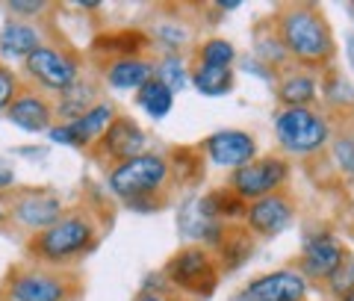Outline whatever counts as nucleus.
Segmentation results:
<instances>
[{
    "mask_svg": "<svg viewBox=\"0 0 354 301\" xmlns=\"http://www.w3.org/2000/svg\"><path fill=\"white\" fill-rule=\"evenodd\" d=\"M274 95H278L283 107H313L316 98L322 95V86L307 71H286L278 80V92Z\"/></svg>",
    "mask_w": 354,
    "mask_h": 301,
    "instance_id": "nucleus-19",
    "label": "nucleus"
},
{
    "mask_svg": "<svg viewBox=\"0 0 354 301\" xmlns=\"http://www.w3.org/2000/svg\"><path fill=\"white\" fill-rule=\"evenodd\" d=\"M21 80L12 69H6V65H0V109H9L12 107V100L21 95Z\"/></svg>",
    "mask_w": 354,
    "mask_h": 301,
    "instance_id": "nucleus-27",
    "label": "nucleus"
},
{
    "mask_svg": "<svg viewBox=\"0 0 354 301\" xmlns=\"http://www.w3.org/2000/svg\"><path fill=\"white\" fill-rule=\"evenodd\" d=\"M6 221H12V198L0 195V225H6Z\"/></svg>",
    "mask_w": 354,
    "mask_h": 301,
    "instance_id": "nucleus-30",
    "label": "nucleus"
},
{
    "mask_svg": "<svg viewBox=\"0 0 354 301\" xmlns=\"http://www.w3.org/2000/svg\"><path fill=\"white\" fill-rule=\"evenodd\" d=\"M169 160L160 154H142L109 172V192L118 195L133 210H157L169 186Z\"/></svg>",
    "mask_w": 354,
    "mask_h": 301,
    "instance_id": "nucleus-3",
    "label": "nucleus"
},
{
    "mask_svg": "<svg viewBox=\"0 0 354 301\" xmlns=\"http://www.w3.org/2000/svg\"><path fill=\"white\" fill-rule=\"evenodd\" d=\"M242 295L248 301H304L307 298V277L298 269L266 272L245 284Z\"/></svg>",
    "mask_w": 354,
    "mask_h": 301,
    "instance_id": "nucleus-14",
    "label": "nucleus"
},
{
    "mask_svg": "<svg viewBox=\"0 0 354 301\" xmlns=\"http://www.w3.org/2000/svg\"><path fill=\"white\" fill-rule=\"evenodd\" d=\"M6 9L12 15H24V18H36V15H41L44 9H48V3L44 0H36V3H24V0H12V3H6Z\"/></svg>",
    "mask_w": 354,
    "mask_h": 301,
    "instance_id": "nucleus-28",
    "label": "nucleus"
},
{
    "mask_svg": "<svg viewBox=\"0 0 354 301\" xmlns=\"http://www.w3.org/2000/svg\"><path fill=\"white\" fill-rule=\"evenodd\" d=\"M136 104L145 109V113L151 116V118H165L171 113V107H174V92L169 86H162L157 77L148 83V86H142L139 92H136Z\"/></svg>",
    "mask_w": 354,
    "mask_h": 301,
    "instance_id": "nucleus-22",
    "label": "nucleus"
},
{
    "mask_svg": "<svg viewBox=\"0 0 354 301\" xmlns=\"http://www.w3.org/2000/svg\"><path fill=\"white\" fill-rule=\"evenodd\" d=\"M157 80L162 86H169L171 92H180V89L189 83V74H186V69L180 65V60L177 57H169V60H162L157 65Z\"/></svg>",
    "mask_w": 354,
    "mask_h": 301,
    "instance_id": "nucleus-25",
    "label": "nucleus"
},
{
    "mask_svg": "<svg viewBox=\"0 0 354 301\" xmlns=\"http://www.w3.org/2000/svg\"><path fill=\"white\" fill-rule=\"evenodd\" d=\"M62 216H65L62 198L53 192H44V189H27V192H18L12 198V221L32 233L48 230Z\"/></svg>",
    "mask_w": 354,
    "mask_h": 301,
    "instance_id": "nucleus-11",
    "label": "nucleus"
},
{
    "mask_svg": "<svg viewBox=\"0 0 354 301\" xmlns=\"http://www.w3.org/2000/svg\"><path fill=\"white\" fill-rule=\"evenodd\" d=\"M136 301H165L162 295H157V293H142Z\"/></svg>",
    "mask_w": 354,
    "mask_h": 301,
    "instance_id": "nucleus-31",
    "label": "nucleus"
},
{
    "mask_svg": "<svg viewBox=\"0 0 354 301\" xmlns=\"http://www.w3.org/2000/svg\"><path fill=\"white\" fill-rule=\"evenodd\" d=\"M97 104H101V100H97V86L92 80H80V77H77V80L57 98V116L74 121V118L86 116L88 109L97 107Z\"/></svg>",
    "mask_w": 354,
    "mask_h": 301,
    "instance_id": "nucleus-20",
    "label": "nucleus"
},
{
    "mask_svg": "<svg viewBox=\"0 0 354 301\" xmlns=\"http://www.w3.org/2000/svg\"><path fill=\"white\" fill-rule=\"evenodd\" d=\"M290 177V163L281 160V157H257L254 163L242 165V169L230 172V181L227 189L234 192L239 201H260L266 195H274V192H283V183Z\"/></svg>",
    "mask_w": 354,
    "mask_h": 301,
    "instance_id": "nucleus-6",
    "label": "nucleus"
},
{
    "mask_svg": "<svg viewBox=\"0 0 354 301\" xmlns=\"http://www.w3.org/2000/svg\"><path fill=\"white\" fill-rule=\"evenodd\" d=\"M153 77H157L153 74V62L136 57V53L118 57L104 69V80L113 89H118V92H130V89L139 92L142 86H148L153 80Z\"/></svg>",
    "mask_w": 354,
    "mask_h": 301,
    "instance_id": "nucleus-17",
    "label": "nucleus"
},
{
    "mask_svg": "<svg viewBox=\"0 0 354 301\" xmlns=\"http://www.w3.org/2000/svg\"><path fill=\"white\" fill-rule=\"evenodd\" d=\"M322 98L328 100L330 107H354V92L351 83L339 74H330V80L322 86Z\"/></svg>",
    "mask_w": 354,
    "mask_h": 301,
    "instance_id": "nucleus-26",
    "label": "nucleus"
},
{
    "mask_svg": "<svg viewBox=\"0 0 354 301\" xmlns=\"http://www.w3.org/2000/svg\"><path fill=\"white\" fill-rule=\"evenodd\" d=\"M201 148L209 163L218 165V169H230V172L257 160V139L245 130H218L204 139Z\"/></svg>",
    "mask_w": 354,
    "mask_h": 301,
    "instance_id": "nucleus-12",
    "label": "nucleus"
},
{
    "mask_svg": "<svg viewBox=\"0 0 354 301\" xmlns=\"http://www.w3.org/2000/svg\"><path fill=\"white\" fill-rule=\"evenodd\" d=\"M77 277L50 269V266H21L9 275L6 293L12 301H74L77 295Z\"/></svg>",
    "mask_w": 354,
    "mask_h": 301,
    "instance_id": "nucleus-5",
    "label": "nucleus"
},
{
    "mask_svg": "<svg viewBox=\"0 0 354 301\" xmlns=\"http://www.w3.org/2000/svg\"><path fill=\"white\" fill-rule=\"evenodd\" d=\"M192 86L207 98H221L230 95L234 89V69H213V65H195V71L189 74Z\"/></svg>",
    "mask_w": 354,
    "mask_h": 301,
    "instance_id": "nucleus-21",
    "label": "nucleus"
},
{
    "mask_svg": "<svg viewBox=\"0 0 354 301\" xmlns=\"http://www.w3.org/2000/svg\"><path fill=\"white\" fill-rule=\"evenodd\" d=\"M95 151L109 157V163L121 165L145 154V133H142V127L130 116H118L113 121V127L106 130V136L95 145Z\"/></svg>",
    "mask_w": 354,
    "mask_h": 301,
    "instance_id": "nucleus-16",
    "label": "nucleus"
},
{
    "mask_svg": "<svg viewBox=\"0 0 354 301\" xmlns=\"http://www.w3.org/2000/svg\"><path fill=\"white\" fill-rule=\"evenodd\" d=\"M295 216V204L286 192L266 195L260 201H251L245 210V225L254 237H278L283 228H290V221Z\"/></svg>",
    "mask_w": 354,
    "mask_h": 301,
    "instance_id": "nucleus-13",
    "label": "nucleus"
},
{
    "mask_svg": "<svg viewBox=\"0 0 354 301\" xmlns=\"http://www.w3.org/2000/svg\"><path fill=\"white\" fill-rule=\"evenodd\" d=\"M15 186V169L6 160H0V195H6Z\"/></svg>",
    "mask_w": 354,
    "mask_h": 301,
    "instance_id": "nucleus-29",
    "label": "nucleus"
},
{
    "mask_svg": "<svg viewBox=\"0 0 354 301\" xmlns=\"http://www.w3.org/2000/svg\"><path fill=\"white\" fill-rule=\"evenodd\" d=\"M330 160H334L339 174L354 177V130L330 139Z\"/></svg>",
    "mask_w": 354,
    "mask_h": 301,
    "instance_id": "nucleus-24",
    "label": "nucleus"
},
{
    "mask_svg": "<svg viewBox=\"0 0 354 301\" xmlns=\"http://www.w3.org/2000/svg\"><path fill=\"white\" fill-rule=\"evenodd\" d=\"M274 136L286 154L310 157L330 145V121L313 107H283L274 116Z\"/></svg>",
    "mask_w": 354,
    "mask_h": 301,
    "instance_id": "nucleus-4",
    "label": "nucleus"
},
{
    "mask_svg": "<svg viewBox=\"0 0 354 301\" xmlns=\"http://www.w3.org/2000/svg\"><path fill=\"white\" fill-rule=\"evenodd\" d=\"M39 48H41V36L32 24L6 21V27L0 30V57L3 60H24L27 62Z\"/></svg>",
    "mask_w": 354,
    "mask_h": 301,
    "instance_id": "nucleus-18",
    "label": "nucleus"
},
{
    "mask_svg": "<svg viewBox=\"0 0 354 301\" xmlns=\"http://www.w3.org/2000/svg\"><path fill=\"white\" fill-rule=\"evenodd\" d=\"M346 51H348V60H351V65H354V39L348 42V48H346Z\"/></svg>",
    "mask_w": 354,
    "mask_h": 301,
    "instance_id": "nucleus-32",
    "label": "nucleus"
},
{
    "mask_svg": "<svg viewBox=\"0 0 354 301\" xmlns=\"http://www.w3.org/2000/svg\"><path fill=\"white\" fill-rule=\"evenodd\" d=\"M97 221L86 210H74L65 213L57 225H50L48 230L36 233L27 242V254L39 266H50V269H65L77 257H83L86 251H92L97 245Z\"/></svg>",
    "mask_w": 354,
    "mask_h": 301,
    "instance_id": "nucleus-2",
    "label": "nucleus"
},
{
    "mask_svg": "<svg viewBox=\"0 0 354 301\" xmlns=\"http://www.w3.org/2000/svg\"><path fill=\"white\" fill-rule=\"evenodd\" d=\"M53 116H57V104L41 89H21V95L6 109V118L27 133H50Z\"/></svg>",
    "mask_w": 354,
    "mask_h": 301,
    "instance_id": "nucleus-15",
    "label": "nucleus"
},
{
    "mask_svg": "<svg viewBox=\"0 0 354 301\" xmlns=\"http://www.w3.org/2000/svg\"><path fill=\"white\" fill-rule=\"evenodd\" d=\"M274 27H278V39L290 53V60L310 65V69H316V65L322 69L334 60V33H330L325 15L313 3L283 6L274 18Z\"/></svg>",
    "mask_w": 354,
    "mask_h": 301,
    "instance_id": "nucleus-1",
    "label": "nucleus"
},
{
    "mask_svg": "<svg viewBox=\"0 0 354 301\" xmlns=\"http://www.w3.org/2000/svg\"><path fill=\"white\" fill-rule=\"evenodd\" d=\"M236 60V48L227 39L213 36L198 48V65H213V69H230Z\"/></svg>",
    "mask_w": 354,
    "mask_h": 301,
    "instance_id": "nucleus-23",
    "label": "nucleus"
},
{
    "mask_svg": "<svg viewBox=\"0 0 354 301\" xmlns=\"http://www.w3.org/2000/svg\"><path fill=\"white\" fill-rule=\"evenodd\" d=\"M348 263V251L334 233H313L307 242H304V251H301V272L304 277H313V281H334V277L346 269Z\"/></svg>",
    "mask_w": 354,
    "mask_h": 301,
    "instance_id": "nucleus-8",
    "label": "nucleus"
},
{
    "mask_svg": "<svg viewBox=\"0 0 354 301\" xmlns=\"http://www.w3.org/2000/svg\"><path fill=\"white\" fill-rule=\"evenodd\" d=\"M115 118H118L115 107L101 100V104L92 107L86 116L65 121L59 127H50V139L62 142V145H74V148H95V145L106 136V130L113 127Z\"/></svg>",
    "mask_w": 354,
    "mask_h": 301,
    "instance_id": "nucleus-10",
    "label": "nucleus"
},
{
    "mask_svg": "<svg viewBox=\"0 0 354 301\" xmlns=\"http://www.w3.org/2000/svg\"><path fill=\"white\" fill-rule=\"evenodd\" d=\"M169 284L192 295H209L218 284V266L207 248H186L165 266Z\"/></svg>",
    "mask_w": 354,
    "mask_h": 301,
    "instance_id": "nucleus-7",
    "label": "nucleus"
},
{
    "mask_svg": "<svg viewBox=\"0 0 354 301\" xmlns=\"http://www.w3.org/2000/svg\"><path fill=\"white\" fill-rule=\"evenodd\" d=\"M339 301H354V289H348V293H346V295H342Z\"/></svg>",
    "mask_w": 354,
    "mask_h": 301,
    "instance_id": "nucleus-33",
    "label": "nucleus"
},
{
    "mask_svg": "<svg viewBox=\"0 0 354 301\" xmlns=\"http://www.w3.org/2000/svg\"><path fill=\"white\" fill-rule=\"evenodd\" d=\"M24 71H27L30 80H36V86H41V92L50 89V92H59V95L80 77L77 60L71 53L50 48V44H41V48L32 53V57L24 62Z\"/></svg>",
    "mask_w": 354,
    "mask_h": 301,
    "instance_id": "nucleus-9",
    "label": "nucleus"
}]
</instances>
